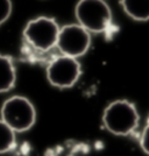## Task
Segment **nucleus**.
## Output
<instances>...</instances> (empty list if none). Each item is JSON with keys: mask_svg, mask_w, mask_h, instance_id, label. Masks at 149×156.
<instances>
[{"mask_svg": "<svg viewBox=\"0 0 149 156\" xmlns=\"http://www.w3.org/2000/svg\"><path fill=\"white\" fill-rule=\"evenodd\" d=\"M13 11L12 0H0V26L11 18Z\"/></svg>", "mask_w": 149, "mask_h": 156, "instance_id": "9d476101", "label": "nucleus"}, {"mask_svg": "<svg viewBox=\"0 0 149 156\" xmlns=\"http://www.w3.org/2000/svg\"><path fill=\"white\" fill-rule=\"evenodd\" d=\"M136 106L127 99L114 100L105 107L101 121L106 129L118 136H127L139 126Z\"/></svg>", "mask_w": 149, "mask_h": 156, "instance_id": "f257e3e1", "label": "nucleus"}, {"mask_svg": "<svg viewBox=\"0 0 149 156\" xmlns=\"http://www.w3.org/2000/svg\"><path fill=\"white\" fill-rule=\"evenodd\" d=\"M16 83V68L9 55L0 54V93L12 91Z\"/></svg>", "mask_w": 149, "mask_h": 156, "instance_id": "0eeeda50", "label": "nucleus"}, {"mask_svg": "<svg viewBox=\"0 0 149 156\" xmlns=\"http://www.w3.org/2000/svg\"><path fill=\"white\" fill-rule=\"evenodd\" d=\"M36 108L28 98L12 96L2 103L0 108V119L18 133L32 129L36 122Z\"/></svg>", "mask_w": 149, "mask_h": 156, "instance_id": "7ed1b4c3", "label": "nucleus"}, {"mask_svg": "<svg viewBox=\"0 0 149 156\" xmlns=\"http://www.w3.org/2000/svg\"><path fill=\"white\" fill-rule=\"evenodd\" d=\"M16 146V133L0 119V154L9 153Z\"/></svg>", "mask_w": 149, "mask_h": 156, "instance_id": "1a4fd4ad", "label": "nucleus"}, {"mask_svg": "<svg viewBox=\"0 0 149 156\" xmlns=\"http://www.w3.org/2000/svg\"><path fill=\"white\" fill-rule=\"evenodd\" d=\"M140 146H141V149L149 155V122L147 124V126L144 127V129L141 133V136H140Z\"/></svg>", "mask_w": 149, "mask_h": 156, "instance_id": "9b49d317", "label": "nucleus"}, {"mask_svg": "<svg viewBox=\"0 0 149 156\" xmlns=\"http://www.w3.org/2000/svg\"><path fill=\"white\" fill-rule=\"evenodd\" d=\"M59 22L54 18L41 15L29 20L23 28L22 36L27 47L37 52H49L56 48L59 34Z\"/></svg>", "mask_w": 149, "mask_h": 156, "instance_id": "f03ea898", "label": "nucleus"}, {"mask_svg": "<svg viewBox=\"0 0 149 156\" xmlns=\"http://www.w3.org/2000/svg\"><path fill=\"white\" fill-rule=\"evenodd\" d=\"M91 33L76 23H68L61 27L56 48L61 55L79 58L89 51L91 47Z\"/></svg>", "mask_w": 149, "mask_h": 156, "instance_id": "423d86ee", "label": "nucleus"}, {"mask_svg": "<svg viewBox=\"0 0 149 156\" xmlns=\"http://www.w3.org/2000/svg\"><path fill=\"white\" fill-rule=\"evenodd\" d=\"M123 12L135 21L149 20V0H120Z\"/></svg>", "mask_w": 149, "mask_h": 156, "instance_id": "6e6552de", "label": "nucleus"}, {"mask_svg": "<svg viewBox=\"0 0 149 156\" xmlns=\"http://www.w3.org/2000/svg\"><path fill=\"white\" fill-rule=\"evenodd\" d=\"M75 16L78 25L91 34L105 33L112 23V11L105 0H78Z\"/></svg>", "mask_w": 149, "mask_h": 156, "instance_id": "20e7f679", "label": "nucleus"}, {"mask_svg": "<svg viewBox=\"0 0 149 156\" xmlns=\"http://www.w3.org/2000/svg\"><path fill=\"white\" fill-rule=\"evenodd\" d=\"M82 75V66L77 58L59 55L52 58L45 69V76L49 84L59 89H70L75 86Z\"/></svg>", "mask_w": 149, "mask_h": 156, "instance_id": "39448f33", "label": "nucleus"}]
</instances>
